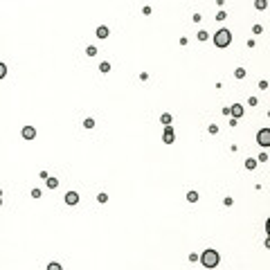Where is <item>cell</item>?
Returning a JSON list of instances; mask_svg holds the SVG:
<instances>
[{
	"label": "cell",
	"instance_id": "cell-4",
	"mask_svg": "<svg viewBox=\"0 0 270 270\" xmlns=\"http://www.w3.org/2000/svg\"><path fill=\"white\" fill-rule=\"evenodd\" d=\"M162 140L167 142V144H174L176 135H174V128H171V126H164V133H162Z\"/></svg>",
	"mask_w": 270,
	"mask_h": 270
},
{
	"label": "cell",
	"instance_id": "cell-15",
	"mask_svg": "<svg viewBox=\"0 0 270 270\" xmlns=\"http://www.w3.org/2000/svg\"><path fill=\"white\" fill-rule=\"evenodd\" d=\"M99 70H101V72H108V70H110V63H108V61H104V63L99 65Z\"/></svg>",
	"mask_w": 270,
	"mask_h": 270
},
{
	"label": "cell",
	"instance_id": "cell-10",
	"mask_svg": "<svg viewBox=\"0 0 270 270\" xmlns=\"http://www.w3.org/2000/svg\"><path fill=\"white\" fill-rule=\"evenodd\" d=\"M47 187L50 189H56V187H59V180H56V178H47Z\"/></svg>",
	"mask_w": 270,
	"mask_h": 270
},
{
	"label": "cell",
	"instance_id": "cell-14",
	"mask_svg": "<svg viewBox=\"0 0 270 270\" xmlns=\"http://www.w3.org/2000/svg\"><path fill=\"white\" fill-rule=\"evenodd\" d=\"M254 7H257V9H266V7H268V2H266V0H257Z\"/></svg>",
	"mask_w": 270,
	"mask_h": 270
},
{
	"label": "cell",
	"instance_id": "cell-6",
	"mask_svg": "<svg viewBox=\"0 0 270 270\" xmlns=\"http://www.w3.org/2000/svg\"><path fill=\"white\" fill-rule=\"evenodd\" d=\"M65 203H68V205H77V203H79V194H77V191H68V194H65Z\"/></svg>",
	"mask_w": 270,
	"mask_h": 270
},
{
	"label": "cell",
	"instance_id": "cell-13",
	"mask_svg": "<svg viewBox=\"0 0 270 270\" xmlns=\"http://www.w3.org/2000/svg\"><path fill=\"white\" fill-rule=\"evenodd\" d=\"M160 119H162V124H164V126H169V124H171V115H169V113H164Z\"/></svg>",
	"mask_w": 270,
	"mask_h": 270
},
{
	"label": "cell",
	"instance_id": "cell-9",
	"mask_svg": "<svg viewBox=\"0 0 270 270\" xmlns=\"http://www.w3.org/2000/svg\"><path fill=\"white\" fill-rule=\"evenodd\" d=\"M257 162H259V160H245V169H248V171H252V169H254V167H257Z\"/></svg>",
	"mask_w": 270,
	"mask_h": 270
},
{
	"label": "cell",
	"instance_id": "cell-16",
	"mask_svg": "<svg viewBox=\"0 0 270 270\" xmlns=\"http://www.w3.org/2000/svg\"><path fill=\"white\" fill-rule=\"evenodd\" d=\"M93 126H95V119H86V122H83V128H93Z\"/></svg>",
	"mask_w": 270,
	"mask_h": 270
},
{
	"label": "cell",
	"instance_id": "cell-11",
	"mask_svg": "<svg viewBox=\"0 0 270 270\" xmlns=\"http://www.w3.org/2000/svg\"><path fill=\"white\" fill-rule=\"evenodd\" d=\"M187 200H189V203H196V200H198V194L196 191H189L187 194Z\"/></svg>",
	"mask_w": 270,
	"mask_h": 270
},
{
	"label": "cell",
	"instance_id": "cell-1",
	"mask_svg": "<svg viewBox=\"0 0 270 270\" xmlns=\"http://www.w3.org/2000/svg\"><path fill=\"white\" fill-rule=\"evenodd\" d=\"M218 261H221V257H218L216 250H205L203 254H200V263H203L205 268H216Z\"/></svg>",
	"mask_w": 270,
	"mask_h": 270
},
{
	"label": "cell",
	"instance_id": "cell-24",
	"mask_svg": "<svg viewBox=\"0 0 270 270\" xmlns=\"http://www.w3.org/2000/svg\"><path fill=\"white\" fill-rule=\"evenodd\" d=\"M266 232H268V237H270V218H268V223H266Z\"/></svg>",
	"mask_w": 270,
	"mask_h": 270
},
{
	"label": "cell",
	"instance_id": "cell-19",
	"mask_svg": "<svg viewBox=\"0 0 270 270\" xmlns=\"http://www.w3.org/2000/svg\"><path fill=\"white\" fill-rule=\"evenodd\" d=\"M47 270H61V263H50Z\"/></svg>",
	"mask_w": 270,
	"mask_h": 270
},
{
	"label": "cell",
	"instance_id": "cell-2",
	"mask_svg": "<svg viewBox=\"0 0 270 270\" xmlns=\"http://www.w3.org/2000/svg\"><path fill=\"white\" fill-rule=\"evenodd\" d=\"M214 43H216V47H227V45L232 43V34L227 30H218L216 36H214Z\"/></svg>",
	"mask_w": 270,
	"mask_h": 270
},
{
	"label": "cell",
	"instance_id": "cell-18",
	"mask_svg": "<svg viewBox=\"0 0 270 270\" xmlns=\"http://www.w3.org/2000/svg\"><path fill=\"white\" fill-rule=\"evenodd\" d=\"M86 52H88V56H95V54H97V47H93V45H90V47L86 50Z\"/></svg>",
	"mask_w": 270,
	"mask_h": 270
},
{
	"label": "cell",
	"instance_id": "cell-20",
	"mask_svg": "<svg viewBox=\"0 0 270 270\" xmlns=\"http://www.w3.org/2000/svg\"><path fill=\"white\" fill-rule=\"evenodd\" d=\"M97 200H99V203H106L108 196H106V194H99V196H97Z\"/></svg>",
	"mask_w": 270,
	"mask_h": 270
},
{
	"label": "cell",
	"instance_id": "cell-23",
	"mask_svg": "<svg viewBox=\"0 0 270 270\" xmlns=\"http://www.w3.org/2000/svg\"><path fill=\"white\" fill-rule=\"evenodd\" d=\"M209 133H212V135H216V133H218V126L212 124V126H209Z\"/></svg>",
	"mask_w": 270,
	"mask_h": 270
},
{
	"label": "cell",
	"instance_id": "cell-22",
	"mask_svg": "<svg viewBox=\"0 0 270 270\" xmlns=\"http://www.w3.org/2000/svg\"><path fill=\"white\" fill-rule=\"evenodd\" d=\"M32 196L34 198H41V189H32Z\"/></svg>",
	"mask_w": 270,
	"mask_h": 270
},
{
	"label": "cell",
	"instance_id": "cell-25",
	"mask_svg": "<svg viewBox=\"0 0 270 270\" xmlns=\"http://www.w3.org/2000/svg\"><path fill=\"white\" fill-rule=\"evenodd\" d=\"M266 248H270V237L266 239Z\"/></svg>",
	"mask_w": 270,
	"mask_h": 270
},
{
	"label": "cell",
	"instance_id": "cell-3",
	"mask_svg": "<svg viewBox=\"0 0 270 270\" xmlns=\"http://www.w3.org/2000/svg\"><path fill=\"white\" fill-rule=\"evenodd\" d=\"M257 142H259V146H270V128H261L257 133Z\"/></svg>",
	"mask_w": 270,
	"mask_h": 270
},
{
	"label": "cell",
	"instance_id": "cell-5",
	"mask_svg": "<svg viewBox=\"0 0 270 270\" xmlns=\"http://www.w3.org/2000/svg\"><path fill=\"white\" fill-rule=\"evenodd\" d=\"M23 137H25V140H34V137H36V128H34V126H25V128H23Z\"/></svg>",
	"mask_w": 270,
	"mask_h": 270
},
{
	"label": "cell",
	"instance_id": "cell-12",
	"mask_svg": "<svg viewBox=\"0 0 270 270\" xmlns=\"http://www.w3.org/2000/svg\"><path fill=\"white\" fill-rule=\"evenodd\" d=\"M234 77H237V79H243L245 77V70H243V68H237V70H234Z\"/></svg>",
	"mask_w": 270,
	"mask_h": 270
},
{
	"label": "cell",
	"instance_id": "cell-8",
	"mask_svg": "<svg viewBox=\"0 0 270 270\" xmlns=\"http://www.w3.org/2000/svg\"><path fill=\"white\" fill-rule=\"evenodd\" d=\"M97 36H99V38H108V27L106 25L97 27Z\"/></svg>",
	"mask_w": 270,
	"mask_h": 270
},
{
	"label": "cell",
	"instance_id": "cell-7",
	"mask_svg": "<svg viewBox=\"0 0 270 270\" xmlns=\"http://www.w3.org/2000/svg\"><path fill=\"white\" fill-rule=\"evenodd\" d=\"M230 108H232V115H234V119L243 115V106H241V104H234V106H230Z\"/></svg>",
	"mask_w": 270,
	"mask_h": 270
},
{
	"label": "cell",
	"instance_id": "cell-21",
	"mask_svg": "<svg viewBox=\"0 0 270 270\" xmlns=\"http://www.w3.org/2000/svg\"><path fill=\"white\" fill-rule=\"evenodd\" d=\"M252 32H254V34H261L263 27H261V25H254V27H252Z\"/></svg>",
	"mask_w": 270,
	"mask_h": 270
},
{
	"label": "cell",
	"instance_id": "cell-17",
	"mask_svg": "<svg viewBox=\"0 0 270 270\" xmlns=\"http://www.w3.org/2000/svg\"><path fill=\"white\" fill-rule=\"evenodd\" d=\"M198 41H207V32H205V30L198 32Z\"/></svg>",
	"mask_w": 270,
	"mask_h": 270
}]
</instances>
